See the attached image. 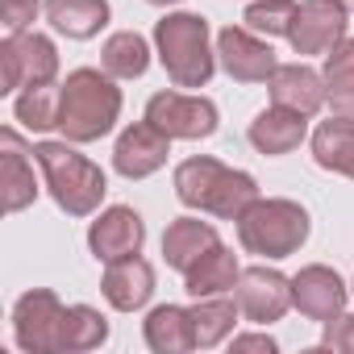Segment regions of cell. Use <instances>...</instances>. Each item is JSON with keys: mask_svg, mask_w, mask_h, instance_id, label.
I'll use <instances>...</instances> for the list:
<instances>
[{"mask_svg": "<svg viewBox=\"0 0 354 354\" xmlns=\"http://www.w3.org/2000/svg\"><path fill=\"white\" fill-rule=\"evenodd\" d=\"M175 192H180L184 205L192 209H205L213 217H242L254 201H259V188L246 171H230L221 167L217 158H188L175 171Z\"/></svg>", "mask_w": 354, "mask_h": 354, "instance_id": "1", "label": "cell"}, {"mask_svg": "<svg viewBox=\"0 0 354 354\" xmlns=\"http://www.w3.org/2000/svg\"><path fill=\"white\" fill-rule=\"evenodd\" d=\"M121 113V92L113 88L109 75L80 67L67 75V84L59 88V129L71 142H96L113 129Z\"/></svg>", "mask_w": 354, "mask_h": 354, "instance_id": "2", "label": "cell"}, {"mask_svg": "<svg viewBox=\"0 0 354 354\" xmlns=\"http://www.w3.org/2000/svg\"><path fill=\"white\" fill-rule=\"evenodd\" d=\"M34 158H38V167L46 175V188L55 192L59 209H67L71 217H88L100 205V196H104V171L92 158L75 154L63 142H38Z\"/></svg>", "mask_w": 354, "mask_h": 354, "instance_id": "3", "label": "cell"}, {"mask_svg": "<svg viewBox=\"0 0 354 354\" xmlns=\"http://www.w3.org/2000/svg\"><path fill=\"white\" fill-rule=\"evenodd\" d=\"M154 42H158V59H162L167 75L180 88L209 84L213 55H209V26H205V17H192V13L162 17L154 26Z\"/></svg>", "mask_w": 354, "mask_h": 354, "instance_id": "4", "label": "cell"}, {"mask_svg": "<svg viewBox=\"0 0 354 354\" xmlns=\"http://www.w3.org/2000/svg\"><path fill=\"white\" fill-rule=\"evenodd\" d=\"M238 238L250 254L283 259L308 238V213L292 201H254L238 217Z\"/></svg>", "mask_w": 354, "mask_h": 354, "instance_id": "5", "label": "cell"}, {"mask_svg": "<svg viewBox=\"0 0 354 354\" xmlns=\"http://www.w3.org/2000/svg\"><path fill=\"white\" fill-rule=\"evenodd\" d=\"M0 67H5V92H17L34 84H55L59 55L42 34H9V42L0 46Z\"/></svg>", "mask_w": 354, "mask_h": 354, "instance_id": "6", "label": "cell"}, {"mask_svg": "<svg viewBox=\"0 0 354 354\" xmlns=\"http://www.w3.org/2000/svg\"><path fill=\"white\" fill-rule=\"evenodd\" d=\"M13 325H17V342L34 354L46 350H63V325H67V308L59 304L55 292H26L13 308Z\"/></svg>", "mask_w": 354, "mask_h": 354, "instance_id": "7", "label": "cell"}, {"mask_svg": "<svg viewBox=\"0 0 354 354\" xmlns=\"http://www.w3.org/2000/svg\"><path fill=\"white\" fill-rule=\"evenodd\" d=\"M146 121L158 125L167 138H209L217 129V109L205 96H180V92H158L146 104Z\"/></svg>", "mask_w": 354, "mask_h": 354, "instance_id": "8", "label": "cell"}, {"mask_svg": "<svg viewBox=\"0 0 354 354\" xmlns=\"http://www.w3.org/2000/svg\"><path fill=\"white\" fill-rule=\"evenodd\" d=\"M288 38L300 55H329L346 38V5L342 0H304L296 5Z\"/></svg>", "mask_w": 354, "mask_h": 354, "instance_id": "9", "label": "cell"}, {"mask_svg": "<svg viewBox=\"0 0 354 354\" xmlns=\"http://www.w3.org/2000/svg\"><path fill=\"white\" fill-rule=\"evenodd\" d=\"M238 308L250 317V321H279L288 308H292V283L279 275V271H267V267H250L238 275Z\"/></svg>", "mask_w": 354, "mask_h": 354, "instance_id": "10", "label": "cell"}, {"mask_svg": "<svg viewBox=\"0 0 354 354\" xmlns=\"http://www.w3.org/2000/svg\"><path fill=\"white\" fill-rule=\"evenodd\" d=\"M167 154H171V138H167L158 125L142 121V125H129V129L117 138L113 162H117L121 175L142 180V175H150V171H158V167L167 162Z\"/></svg>", "mask_w": 354, "mask_h": 354, "instance_id": "11", "label": "cell"}, {"mask_svg": "<svg viewBox=\"0 0 354 354\" xmlns=\"http://www.w3.org/2000/svg\"><path fill=\"white\" fill-rule=\"evenodd\" d=\"M217 55L225 63V71L242 84H259V80H271V71L279 67L275 63V50L267 42H259L254 34L246 30H221L217 34Z\"/></svg>", "mask_w": 354, "mask_h": 354, "instance_id": "12", "label": "cell"}, {"mask_svg": "<svg viewBox=\"0 0 354 354\" xmlns=\"http://www.w3.org/2000/svg\"><path fill=\"white\" fill-rule=\"evenodd\" d=\"M292 304H296L304 317L329 325V321L342 313V304H346V288H342V279H337L329 267H304V271L292 279Z\"/></svg>", "mask_w": 354, "mask_h": 354, "instance_id": "13", "label": "cell"}, {"mask_svg": "<svg viewBox=\"0 0 354 354\" xmlns=\"http://www.w3.org/2000/svg\"><path fill=\"white\" fill-rule=\"evenodd\" d=\"M142 238H146V230H142V217L133 209H109L92 225V234H88L96 259H104V263H117V259L138 254L142 250Z\"/></svg>", "mask_w": 354, "mask_h": 354, "instance_id": "14", "label": "cell"}, {"mask_svg": "<svg viewBox=\"0 0 354 354\" xmlns=\"http://www.w3.org/2000/svg\"><path fill=\"white\" fill-rule=\"evenodd\" d=\"M267 88H271V100H275V104L296 109V113H304V117H313V113L325 104L321 75H317L313 67H304V63L275 67V71H271V80H267Z\"/></svg>", "mask_w": 354, "mask_h": 354, "instance_id": "15", "label": "cell"}, {"mask_svg": "<svg viewBox=\"0 0 354 354\" xmlns=\"http://www.w3.org/2000/svg\"><path fill=\"white\" fill-rule=\"evenodd\" d=\"M150 292H154V271H150V263H142L138 254L109 263V271H104V296H109L113 308L133 313V308H142V304L150 300Z\"/></svg>", "mask_w": 354, "mask_h": 354, "instance_id": "16", "label": "cell"}, {"mask_svg": "<svg viewBox=\"0 0 354 354\" xmlns=\"http://www.w3.org/2000/svg\"><path fill=\"white\" fill-rule=\"evenodd\" d=\"M0 150H5V154H0V192H5V213H17V209H26L38 196L34 167H30V158L21 150V138L13 129L0 133Z\"/></svg>", "mask_w": 354, "mask_h": 354, "instance_id": "17", "label": "cell"}, {"mask_svg": "<svg viewBox=\"0 0 354 354\" xmlns=\"http://www.w3.org/2000/svg\"><path fill=\"white\" fill-rule=\"evenodd\" d=\"M217 246V230L209 221H196V217H180L171 221L167 234H162V254L175 271H188L192 263H201L209 250Z\"/></svg>", "mask_w": 354, "mask_h": 354, "instance_id": "18", "label": "cell"}, {"mask_svg": "<svg viewBox=\"0 0 354 354\" xmlns=\"http://www.w3.org/2000/svg\"><path fill=\"white\" fill-rule=\"evenodd\" d=\"M300 138H304V113H296V109L275 104L250 121V142L263 154H288L300 146Z\"/></svg>", "mask_w": 354, "mask_h": 354, "instance_id": "19", "label": "cell"}, {"mask_svg": "<svg viewBox=\"0 0 354 354\" xmlns=\"http://www.w3.org/2000/svg\"><path fill=\"white\" fill-rule=\"evenodd\" d=\"M146 342L158 354H180L196 346V329H192V308H175L162 304L146 317Z\"/></svg>", "mask_w": 354, "mask_h": 354, "instance_id": "20", "label": "cell"}, {"mask_svg": "<svg viewBox=\"0 0 354 354\" xmlns=\"http://www.w3.org/2000/svg\"><path fill=\"white\" fill-rule=\"evenodd\" d=\"M238 263H234V254L217 242L201 263H192L188 271H184V279H188V292L196 296V300H205V296H221V292H230V288H238Z\"/></svg>", "mask_w": 354, "mask_h": 354, "instance_id": "21", "label": "cell"}, {"mask_svg": "<svg viewBox=\"0 0 354 354\" xmlns=\"http://www.w3.org/2000/svg\"><path fill=\"white\" fill-rule=\"evenodd\" d=\"M325 100L333 117L354 121V42L342 38L325 59Z\"/></svg>", "mask_w": 354, "mask_h": 354, "instance_id": "22", "label": "cell"}, {"mask_svg": "<svg viewBox=\"0 0 354 354\" xmlns=\"http://www.w3.org/2000/svg\"><path fill=\"white\" fill-rule=\"evenodd\" d=\"M46 17L67 38H92L109 21L104 0H46Z\"/></svg>", "mask_w": 354, "mask_h": 354, "instance_id": "23", "label": "cell"}, {"mask_svg": "<svg viewBox=\"0 0 354 354\" xmlns=\"http://www.w3.org/2000/svg\"><path fill=\"white\" fill-rule=\"evenodd\" d=\"M313 154L321 167L329 171H342L354 180V121L337 117V121H325L317 133H313Z\"/></svg>", "mask_w": 354, "mask_h": 354, "instance_id": "24", "label": "cell"}, {"mask_svg": "<svg viewBox=\"0 0 354 354\" xmlns=\"http://www.w3.org/2000/svg\"><path fill=\"white\" fill-rule=\"evenodd\" d=\"M146 63H150V46H146L142 34L125 30V34H113V38L104 42V71H109V75H117V80H138V75L146 71Z\"/></svg>", "mask_w": 354, "mask_h": 354, "instance_id": "25", "label": "cell"}, {"mask_svg": "<svg viewBox=\"0 0 354 354\" xmlns=\"http://www.w3.org/2000/svg\"><path fill=\"white\" fill-rule=\"evenodd\" d=\"M238 321V304L234 300H217V296H205L196 308H192V329H196V346H213L221 342Z\"/></svg>", "mask_w": 354, "mask_h": 354, "instance_id": "26", "label": "cell"}, {"mask_svg": "<svg viewBox=\"0 0 354 354\" xmlns=\"http://www.w3.org/2000/svg\"><path fill=\"white\" fill-rule=\"evenodd\" d=\"M17 121L26 129H50L59 125V88L55 84H34L17 96Z\"/></svg>", "mask_w": 354, "mask_h": 354, "instance_id": "27", "label": "cell"}, {"mask_svg": "<svg viewBox=\"0 0 354 354\" xmlns=\"http://www.w3.org/2000/svg\"><path fill=\"white\" fill-rule=\"evenodd\" d=\"M109 337V325L96 308L88 304H75L67 308V325H63V350H92Z\"/></svg>", "mask_w": 354, "mask_h": 354, "instance_id": "28", "label": "cell"}, {"mask_svg": "<svg viewBox=\"0 0 354 354\" xmlns=\"http://www.w3.org/2000/svg\"><path fill=\"white\" fill-rule=\"evenodd\" d=\"M292 17H296V0H259V5L246 9V26L254 34H288L292 30Z\"/></svg>", "mask_w": 354, "mask_h": 354, "instance_id": "29", "label": "cell"}, {"mask_svg": "<svg viewBox=\"0 0 354 354\" xmlns=\"http://www.w3.org/2000/svg\"><path fill=\"white\" fill-rule=\"evenodd\" d=\"M38 13V0H0V21H5V34H26V26Z\"/></svg>", "mask_w": 354, "mask_h": 354, "instance_id": "30", "label": "cell"}, {"mask_svg": "<svg viewBox=\"0 0 354 354\" xmlns=\"http://www.w3.org/2000/svg\"><path fill=\"white\" fill-rule=\"evenodd\" d=\"M321 346H325V350H354V317H337V321H329Z\"/></svg>", "mask_w": 354, "mask_h": 354, "instance_id": "31", "label": "cell"}, {"mask_svg": "<svg viewBox=\"0 0 354 354\" xmlns=\"http://www.w3.org/2000/svg\"><path fill=\"white\" fill-rule=\"evenodd\" d=\"M234 350H275V342L271 337H234Z\"/></svg>", "mask_w": 354, "mask_h": 354, "instance_id": "32", "label": "cell"}, {"mask_svg": "<svg viewBox=\"0 0 354 354\" xmlns=\"http://www.w3.org/2000/svg\"><path fill=\"white\" fill-rule=\"evenodd\" d=\"M150 5H175V0H150Z\"/></svg>", "mask_w": 354, "mask_h": 354, "instance_id": "33", "label": "cell"}, {"mask_svg": "<svg viewBox=\"0 0 354 354\" xmlns=\"http://www.w3.org/2000/svg\"><path fill=\"white\" fill-rule=\"evenodd\" d=\"M342 5H346V9H354V0H342Z\"/></svg>", "mask_w": 354, "mask_h": 354, "instance_id": "34", "label": "cell"}]
</instances>
